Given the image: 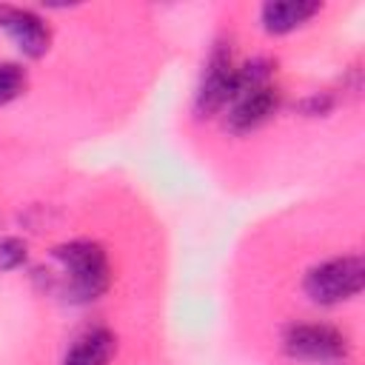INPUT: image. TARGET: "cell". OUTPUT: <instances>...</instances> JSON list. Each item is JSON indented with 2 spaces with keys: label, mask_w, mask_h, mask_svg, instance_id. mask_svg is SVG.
I'll use <instances>...</instances> for the list:
<instances>
[{
  "label": "cell",
  "mask_w": 365,
  "mask_h": 365,
  "mask_svg": "<svg viewBox=\"0 0 365 365\" xmlns=\"http://www.w3.org/2000/svg\"><path fill=\"white\" fill-rule=\"evenodd\" d=\"M54 262L60 268L63 294L71 302H91L108 288V257L91 240H74L54 248Z\"/></svg>",
  "instance_id": "1"
},
{
  "label": "cell",
  "mask_w": 365,
  "mask_h": 365,
  "mask_svg": "<svg viewBox=\"0 0 365 365\" xmlns=\"http://www.w3.org/2000/svg\"><path fill=\"white\" fill-rule=\"evenodd\" d=\"M365 282V265L356 254L334 257L319 265H314L305 274V294L317 305H339L362 291Z\"/></svg>",
  "instance_id": "2"
},
{
  "label": "cell",
  "mask_w": 365,
  "mask_h": 365,
  "mask_svg": "<svg viewBox=\"0 0 365 365\" xmlns=\"http://www.w3.org/2000/svg\"><path fill=\"white\" fill-rule=\"evenodd\" d=\"M285 354L305 362H331L348 354V339L331 325L322 322H297L282 336Z\"/></svg>",
  "instance_id": "3"
},
{
  "label": "cell",
  "mask_w": 365,
  "mask_h": 365,
  "mask_svg": "<svg viewBox=\"0 0 365 365\" xmlns=\"http://www.w3.org/2000/svg\"><path fill=\"white\" fill-rule=\"evenodd\" d=\"M237 66L231 63V54L225 48H214L200 91H197V114H214L222 106H228L237 94Z\"/></svg>",
  "instance_id": "4"
},
{
  "label": "cell",
  "mask_w": 365,
  "mask_h": 365,
  "mask_svg": "<svg viewBox=\"0 0 365 365\" xmlns=\"http://www.w3.org/2000/svg\"><path fill=\"white\" fill-rule=\"evenodd\" d=\"M0 29L11 37V43L26 57H43L51 43V31H48L46 20L40 14H34L31 9L0 6Z\"/></svg>",
  "instance_id": "5"
},
{
  "label": "cell",
  "mask_w": 365,
  "mask_h": 365,
  "mask_svg": "<svg viewBox=\"0 0 365 365\" xmlns=\"http://www.w3.org/2000/svg\"><path fill=\"white\" fill-rule=\"evenodd\" d=\"M322 6L308 0H282V3H265L262 6V26L271 34H288L308 23Z\"/></svg>",
  "instance_id": "6"
},
{
  "label": "cell",
  "mask_w": 365,
  "mask_h": 365,
  "mask_svg": "<svg viewBox=\"0 0 365 365\" xmlns=\"http://www.w3.org/2000/svg\"><path fill=\"white\" fill-rule=\"evenodd\" d=\"M114 351H117L114 336L106 328H94V331H86L83 336L74 339L63 365H108Z\"/></svg>",
  "instance_id": "7"
},
{
  "label": "cell",
  "mask_w": 365,
  "mask_h": 365,
  "mask_svg": "<svg viewBox=\"0 0 365 365\" xmlns=\"http://www.w3.org/2000/svg\"><path fill=\"white\" fill-rule=\"evenodd\" d=\"M26 88V71L17 63H0V106L11 103Z\"/></svg>",
  "instance_id": "8"
},
{
  "label": "cell",
  "mask_w": 365,
  "mask_h": 365,
  "mask_svg": "<svg viewBox=\"0 0 365 365\" xmlns=\"http://www.w3.org/2000/svg\"><path fill=\"white\" fill-rule=\"evenodd\" d=\"M20 262H26V242L17 237L0 240V271H11Z\"/></svg>",
  "instance_id": "9"
}]
</instances>
